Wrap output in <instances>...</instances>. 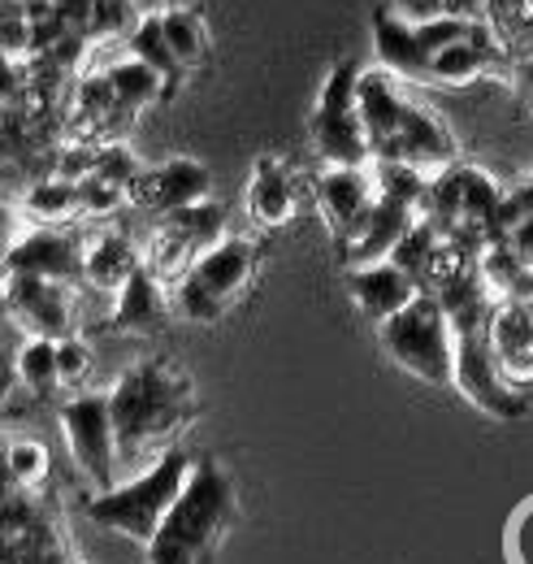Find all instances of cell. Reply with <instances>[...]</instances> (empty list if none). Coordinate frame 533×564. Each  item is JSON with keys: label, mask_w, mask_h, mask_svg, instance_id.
Here are the masks:
<instances>
[{"label": "cell", "mask_w": 533, "mask_h": 564, "mask_svg": "<svg viewBox=\"0 0 533 564\" xmlns=\"http://www.w3.org/2000/svg\"><path fill=\"white\" fill-rule=\"evenodd\" d=\"M356 109L369 135V156L378 165H407L425 178H438L456 165V140L452 131L416 100H407L400 83L387 70L360 74Z\"/></svg>", "instance_id": "6da1fadb"}, {"label": "cell", "mask_w": 533, "mask_h": 564, "mask_svg": "<svg viewBox=\"0 0 533 564\" xmlns=\"http://www.w3.org/2000/svg\"><path fill=\"white\" fill-rule=\"evenodd\" d=\"M109 417L122 460H139L148 452L165 456L196 417L192 378L174 360H143L109 391Z\"/></svg>", "instance_id": "7a4b0ae2"}, {"label": "cell", "mask_w": 533, "mask_h": 564, "mask_svg": "<svg viewBox=\"0 0 533 564\" xmlns=\"http://www.w3.org/2000/svg\"><path fill=\"white\" fill-rule=\"evenodd\" d=\"M239 517V491L226 465L196 460L183 495L174 499L170 517L148 543V564H213L221 552V539L235 530Z\"/></svg>", "instance_id": "3957f363"}, {"label": "cell", "mask_w": 533, "mask_h": 564, "mask_svg": "<svg viewBox=\"0 0 533 564\" xmlns=\"http://www.w3.org/2000/svg\"><path fill=\"white\" fill-rule=\"evenodd\" d=\"M192 456L183 447H170L165 456H156L139 478L131 482H118L113 491H100L87 499V517L109 530V534H122L131 543H152V534L161 530V521L170 517L174 499L183 495L187 478H192Z\"/></svg>", "instance_id": "277c9868"}, {"label": "cell", "mask_w": 533, "mask_h": 564, "mask_svg": "<svg viewBox=\"0 0 533 564\" xmlns=\"http://www.w3.org/2000/svg\"><path fill=\"white\" fill-rule=\"evenodd\" d=\"M382 352L400 365L403 373L429 382V387H452L456 373V335L434 295H416L403 313L378 326Z\"/></svg>", "instance_id": "5b68a950"}, {"label": "cell", "mask_w": 533, "mask_h": 564, "mask_svg": "<svg viewBox=\"0 0 533 564\" xmlns=\"http://www.w3.org/2000/svg\"><path fill=\"white\" fill-rule=\"evenodd\" d=\"M360 66L356 62H338L317 96V109H313V122H308V135L317 156L330 165V170H365L373 165L369 156V135H365V122H360V109H356V87H360Z\"/></svg>", "instance_id": "8992f818"}, {"label": "cell", "mask_w": 533, "mask_h": 564, "mask_svg": "<svg viewBox=\"0 0 533 564\" xmlns=\"http://www.w3.org/2000/svg\"><path fill=\"white\" fill-rule=\"evenodd\" d=\"M62 430H66L69 456L78 465V474L100 491L118 487V434L109 417V395H74L62 404Z\"/></svg>", "instance_id": "52a82bcc"}, {"label": "cell", "mask_w": 533, "mask_h": 564, "mask_svg": "<svg viewBox=\"0 0 533 564\" xmlns=\"http://www.w3.org/2000/svg\"><path fill=\"white\" fill-rule=\"evenodd\" d=\"M456 335V373H452V387L465 395L472 409H481L486 417H499V422H516L525 417V395L516 387L503 382L494 352L486 344V326H465V330H452Z\"/></svg>", "instance_id": "ba28073f"}, {"label": "cell", "mask_w": 533, "mask_h": 564, "mask_svg": "<svg viewBox=\"0 0 533 564\" xmlns=\"http://www.w3.org/2000/svg\"><path fill=\"white\" fill-rule=\"evenodd\" d=\"M0 295H4L9 317H13L31 339H53V344H62V339L74 335V308H69V291L62 282L4 274Z\"/></svg>", "instance_id": "9c48e42d"}, {"label": "cell", "mask_w": 533, "mask_h": 564, "mask_svg": "<svg viewBox=\"0 0 533 564\" xmlns=\"http://www.w3.org/2000/svg\"><path fill=\"white\" fill-rule=\"evenodd\" d=\"M421 221V213L391 200V196H378L373 209L365 213L351 235L338 239V252H342V265L347 270H365V265H382L395 257V248L403 243V235Z\"/></svg>", "instance_id": "30bf717a"}, {"label": "cell", "mask_w": 533, "mask_h": 564, "mask_svg": "<svg viewBox=\"0 0 533 564\" xmlns=\"http://www.w3.org/2000/svg\"><path fill=\"white\" fill-rule=\"evenodd\" d=\"M4 274H26V279L44 282H69L83 279V248L69 230L57 226H40L31 235H18L4 252Z\"/></svg>", "instance_id": "8fae6325"}, {"label": "cell", "mask_w": 533, "mask_h": 564, "mask_svg": "<svg viewBox=\"0 0 533 564\" xmlns=\"http://www.w3.org/2000/svg\"><path fill=\"white\" fill-rule=\"evenodd\" d=\"M252 274H257V243L252 239H239V235H226L221 243H213L208 252L196 257L192 274L183 282H192L196 291H204L213 304L230 308L248 291Z\"/></svg>", "instance_id": "7c38bea8"}, {"label": "cell", "mask_w": 533, "mask_h": 564, "mask_svg": "<svg viewBox=\"0 0 533 564\" xmlns=\"http://www.w3.org/2000/svg\"><path fill=\"white\" fill-rule=\"evenodd\" d=\"M208 187H213V178H208V170H204L200 161L174 156V161H165L161 170H143V174H139V183L131 187V200L165 217V213L208 200Z\"/></svg>", "instance_id": "4fadbf2b"}, {"label": "cell", "mask_w": 533, "mask_h": 564, "mask_svg": "<svg viewBox=\"0 0 533 564\" xmlns=\"http://www.w3.org/2000/svg\"><path fill=\"white\" fill-rule=\"evenodd\" d=\"M378 200V183H373V170H322L317 174V209L326 217V226L334 230V239L351 235V226L373 209Z\"/></svg>", "instance_id": "5bb4252c"}, {"label": "cell", "mask_w": 533, "mask_h": 564, "mask_svg": "<svg viewBox=\"0 0 533 564\" xmlns=\"http://www.w3.org/2000/svg\"><path fill=\"white\" fill-rule=\"evenodd\" d=\"M347 291H351L356 308H360L365 317H373L378 326L391 322L395 313H403L416 295H425L421 282L412 279V274H403L400 265H391V261L365 265V270H347Z\"/></svg>", "instance_id": "9a60e30c"}, {"label": "cell", "mask_w": 533, "mask_h": 564, "mask_svg": "<svg viewBox=\"0 0 533 564\" xmlns=\"http://www.w3.org/2000/svg\"><path fill=\"white\" fill-rule=\"evenodd\" d=\"M170 322V300L165 286L152 279L143 265L131 274V282L113 295V313H109V330L118 335H156Z\"/></svg>", "instance_id": "2e32d148"}, {"label": "cell", "mask_w": 533, "mask_h": 564, "mask_svg": "<svg viewBox=\"0 0 533 564\" xmlns=\"http://www.w3.org/2000/svg\"><path fill=\"white\" fill-rule=\"evenodd\" d=\"M248 213L261 230H278V226H291L295 213H300V192H295V178L286 174V165L278 156H261L257 170H252V183H248Z\"/></svg>", "instance_id": "e0dca14e"}, {"label": "cell", "mask_w": 533, "mask_h": 564, "mask_svg": "<svg viewBox=\"0 0 533 564\" xmlns=\"http://www.w3.org/2000/svg\"><path fill=\"white\" fill-rule=\"evenodd\" d=\"M373 48L378 62L387 66L391 78H407V83H429V57L416 44V26L400 22L387 4L373 13Z\"/></svg>", "instance_id": "ac0fdd59"}, {"label": "cell", "mask_w": 533, "mask_h": 564, "mask_svg": "<svg viewBox=\"0 0 533 564\" xmlns=\"http://www.w3.org/2000/svg\"><path fill=\"white\" fill-rule=\"evenodd\" d=\"M139 265L143 261H139V252L131 248V239L118 235V230H105V235H96L83 248V282L96 286V291H113L118 295L131 282V274Z\"/></svg>", "instance_id": "d6986e66"}, {"label": "cell", "mask_w": 533, "mask_h": 564, "mask_svg": "<svg viewBox=\"0 0 533 564\" xmlns=\"http://www.w3.org/2000/svg\"><path fill=\"white\" fill-rule=\"evenodd\" d=\"M161 230L178 235L196 257L208 252L213 243L226 239V209L213 205V200H200V205H187V209H174L161 217Z\"/></svg>", "instance_id": "ffe728a7"}, {"label": "cell", "mask_w": 533, "mask_h": 564, "mask_svg": "<svg viewBox=\"0 0 533 564\" xmlns=\"http://www.w3.org/2000/svg\"><path fill=\"white\" fill-rule=\"evenodd\" d=\"M109 78V87H113V96H118V109L122 113H139V109H148V105H156L161 96H170V87H165V78L156 70H148L143 62H118V66H109L105 70Z\"/></svg>", "instance_id": "44dd1931"}, {"label": "cell", "mask_w": 533, "mask_h": 564, "mask_svg": "<svg viewBox=\"0 0 533 564\" xmlns=\"http://www.w3.org/2000/svg\"><path fill=\"white\" fill-rule=\"evenodd\" d=\"M161 31H165V44H170L174 62L183 66V74L208 62V31H204V18L196 9H165Z\"/></svg>", "instance_id": "7402d4cb"}, {"label": "cell", "mask_w": 533, "mask_h": 564, "mask_svg": "<svg viewBox=\"0 0 533 564\" xmlns=\"http://www.w3.org/2000/svg\"><path fill=\"white\" fill-rule=\"evenodd\" d=\"M18 382L35 395V400H53L62 391V373H57V344L53 339H26L18 348Z\"/></svg>", "instance_id": "603a6c76"}, {"label": "cell", "mask_w": 533, "mask_h": 564, "mask_svg": "<svg viewBox=\"0 0 533 564\" xmlns=\"http://www.w3.org/2000/svg\"><path fill=\"white\" fill-rule=\"evenodd\" d=\"M127 48H131L134 62H143L148 70H156L161 78H165V87L174 91V83L183 78V66L174 62V53H170V44H165V31H161V13H156V18H139V22H134Z\"/></svg>", "instance_id": "cb8c5ba5"}, {"label": "cell", "mask_w": 533, "mask_h": 564, "mask_svg": "<svg viewBox=\"0 0 533 564\" xmlns=\"http://www.w3.org/2000/svg\"><path fill=\"white\" fill-rule=\"evenodd\" d=\"M143 261V270L152 274V279L161 282H183L187 274H192V265H196V252L178 239V235H170V230H152V239H148V252L139 257Z\"/></svg>", "instance_id": "d4e9b609"}, {"label": "cell", "mask_w": 533, "mask_h": 564, "mask_svg": "<svg viewBox=\"0 0 533 564\" xmlns=\"http://www.w3.org/2000/svg\"><path fill=\"white\" fill-rule=\"evenodd\" d=\"M22 209L31 213L40 226H62L69 217H78L83 205H78V187L53 174V178H44V183H35V187L26 192Z\"/></svg>", "instance_id": "484cf974"}, {"label": "cell", "mask_w": 533, "mask_h": 564, "mask_svg": "<svg viewBox=\"0 0 533 564\" xmlns=\"http://www.w3.org/2000/svg\"><path fill=\"white\" fill-rule=\"evenodd\" d=\"M530 221H533V178H525V183H516L512 192L499 196V209L490 217V243H508Z\"/></svg>", "instance_id": "4316f807"}, {"label": "cell", "mask_w": 533, "mask_h": 564, "mask_svg": "<svg viewBox=\"0 0 533 564\" xmlns=\"http://www.w3.org/2000/svg\"><path fill=\"white\" fill-rule=\"evenodd\" d=\"M48 447L35 443V438H18L9 443V478L18 491H35L44 478H48Z\"/></svg>", "instance_id": "83f0119b"}, {"label": "cell", "mask_w": 533, "mask_h": 564, "mask_svg": "<svg viewBox=\"0 0 533 564\" xmlns=\"http://www.w3.org/2000/svg\"><path fill=\"white\" fill-rule=\"evenodd\" d=\"M78 118H87V122H96V127H105V122H113V118H127V113L118 109V96H113V87H109L105 74L78 83Z\"/></svg>", "instance_id": "f1b7e54d"}, {"label": "cell", "mask_w": 533, "mask_h": 564, "mask_svg": "<svg viewBox=\"0 0 533 564\" xmlns=\"http://www.w3.org/2000/svg\"><path fill=\"white\" fill-rule=\"evenodd\" d=\"M139 161H134L131 148H122V143H105V148H96V174L91 178H100V183H113V187H122L127 196H131V187L139 183Z\"/></svg>", "instance_id": "f546056e"}, {"label": "cell", "mask_w": 533, "mask_h": 564, "mask_svg": "<svg viewBox=\"0 0 533 564\" xmlns=\"http://www.w3.org/2000/svg\"><path fill=\"white\" fill-rule=\"evenodd\" d=\"M472 26H477V22H468V18L443 13V18L425 22V26H416V44L425 48V57H434V53H443V48H452V44L472 40Z\"/></svg>", "instance_id": "4dcf8cb0"}, {"label": "cell", "mask_w": 533, "mask_h": 564, "mask_svg": "<svg viewBox=\"0 0 533 564\" xmlns=\"http://www.w3.org/2000/svg\"><path fill=\"white\" fill-rule=\"evenodd\" d=\"M131 18L139 22V13L131 9V0H91V18H87V31L91 35H122L131 26Z\"/></svg>", "instance_id": "1f68e13d"}, {"label": "cell", "mask_w": 533, "mask_h": 564, "mask_svg": "<svg viewBox=\"0 0 533 564\" xmlns=\"http://www.w3.org/2000/svg\"><path fill=\"white\" fill-rule=\"evenodd\" d=\"M127 200H131V196H127L122 187H113V183H100V178L78 183V205H83L87 217H113Z\"/></svg>", "instance_id": "d6a6232c"}, {"label": "cell", "mask_w": 533, "mask_h": 564, "mask_svg": "<svg viewBox=\"0 0 533 564\" xmlns=\"http://www.w3.org/2000/svg\"><path fill=\"white\" fill-rule=\"evenodd\" d=\"M35 48V22L26 13H4L0 18V62L22 57Z\"/></svg>", "instance_id": "836d02e7"}, {"label": "cell", "mask_w": 533, "mask_h": 564, "mask_svg": "<svg viewBox=\"0 0 533 564\" xmlns=\"http://www.w3.org/2000/svg\"><path fill=\"white\" fill-rule=\"evenodd\" d=\"M57 373H62V387H78L91 373V348L78 335L57 344Z\"/></svg>", "instance_id": "e575fe53"}, {"label": "cell", "mask_w": 533, "mask_h": 564, "mask_svg": "<svg viewBox=\"0 0 533 564\" xmlns=\"http://www.w3.org/2000/svg\"><path fill=\"white\" fill-rule=\"evenodd\" d=\"M387 9H391L400 22H407V26H425V22H434V18L447 13L443 0H387Z\"/></svg>", "instance_id": "d590c367"}, {"label": "cell", "mask_w": 533, "mask_h": 564, "mask_svg": "<svg viewBox=\"0 0 533 564\" xmlns=\"http://www.w3.org/2000/svg\"><path fill=\"white\" fill-rule=\"evenodd\" d=\"M443 4H447V13H456V18L481 22V0H443Z\"/></svg>", "instance_id": "8d00e7d4"}, {"label": "cell", "mask_w": 533, "mask_h": 564, "mask_svg": "<svg viewBox=\"0 0 533 564\" xmlns=\"http://www.w3.org/2000/svg\"><path fill=\"white\" fill-rule=\"evenodd\" d=\"M18 491L13 478H9V443H0V495Z\"/></svg>", "instance_id": "74e56055"}, {"label": "cell", "mask_w": 533, "mask_h": 564, "mask_svg": "<svg viewBox=\"0 0 533 564\" xmlns=\"http://www.w3.org/2000/svg\"><path fill=\"white\" fill-rule=\"evenodd\" d=\"M131 9L139 18H156V13H165V0H131Z\"/></svg>", "instance_id": "f35d334b"}, {"label": "cell", "mask_w": 533, "mask_h": 564, "mask_svg": "<svg viewBox=\"0 0 533 564\" xmlns=\"http://www.w3.org/2000/svg\"><path fill=\"white\" fill-rule=\"evenodd\" d=\"M4 409H9V378L0 373V417H4Z\"/></svg>", "instance_id": "ab89813d"}, {"label": "cell", "mask_w": 533, "mask_h": 564, "mask_svg": "<svg viewBox=\"0 0 533 564\" xmlns=\"http://www.w3.org/2000/svg\"><path fill=\"white\" fill-rule=\"evenodd\" d=\"M0 261H4V248H0Z\"/></svg>", "instance_id": "60d3db41"}]
</instances>
